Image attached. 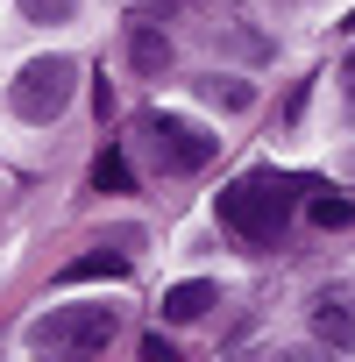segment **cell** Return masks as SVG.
Wrapping results in <instances>:
<instances>
[{"label":"cell","instance_id":"277c9868","mask_svg":"<svg viewBox=\"0 0 355 362\" xmlns=\"http://www.w3.org/2000/svg\"><path fill=\"white\" fill-rule=\"evenodd\" d=\"M142 135L156 142V163H163L170 177H192V170H206V163L221 156V135H206V128L185 121V114H149Z\"/></svg>","mask_w":355,"mask_h":362},{"label":"cell","instance_id":"9a60e30c","mask_svg":"<svg viewBox=\"0 0 355 362\" xmlns=\"http://www.w3.org/2000/svg\"><path fill=\"white\" fill-rule=\"evenodd\" d=\"M291 362H320V355H291Z\"/></svg>","mask_w":355,"mask_h":362},{"label":"cell","instance_id":"3957f363","mask_svg":"<svg viewBox=\"0 0 355 362\" xmlns=\"http://www.w3.org/2000/svg\"><path fill=\"white\" fill-rule=\"evenodd\" d=\"M71 93H78V64H71V57H29V64L15 71V86H8V107L43 128V121H57V114L71 107Z\"/></svg>","mask_w":355,"mask_h":362},{"label":"cell","instance_id":"8fae6325","mask_svg":"<svg viewBox=\"0 0 355 362\" xmlns=\"http://www.w3.org/2000/svg\"><path fill=\"white\" fill-rule=\"evenodd\" d=\"M313 221H320V228H348V221H355V199H334V192H320V199H313Z\"/></svg>","mask_w":355,"mask_h":362},{"label":"cell","instance_id":"2e32d148","mask_svg":"<svg viewBox=\"0 0 355 362\" xmlns=\"http://www.w3.org/2000/svg\"><path fill=\"white\" fill-rule=\"evenodd\" d=\"M348 22H355V15H348Z\"/></svg>","mask_w":355,"mask_h":362},{"label":"cell","instance_id":"7a4b0ae2","mask_svg":"<svg viewBox=\"0 0 355 362\" xmlns=\"http://www.w3.org/2000/svg\"><path fill=\"white\" fill-rule=\"evenodd\" d=\"M114 305H50L29 320V348L50 355V362H93L107 341H114Z\"/></svg>","mask_w":355,"mask_h":362},{"label":"cell","instance_id":"5b68a950","mask_svg":"<svg viewBox=\"0 0 355 362\" xmlns=\"http://www.w3.org/2000/svg\"><path fill=\"white\" fill-rule=\"evenodd\" d=\"M313 334L327 341V348H355V284H334V291H320L313 298Z\"/></svg>","mask_w":355,"mask_h":362},{"label":"cell","instance_id":"9c48e42d","mask_svg":"<svg viewBox=\"0 0 355 362\" xmlns=\"http://www.w3.org/2000/svg\"><path fill=\"white\" fill-rule=\"evenodd\" d=\"M15 8H22V22L57 29V22H71V15H78V0H15Z\"/></svg>","mask_w":355,"mask_h":362},{"label":"cell","instance_id":"ba28073f","mask_svg":"<svg viewBox=\"0 0 355 362\" xmlns=\"http://www.w3.org/2000/svg\"><path fill=\"white\" fill-rule=\"evenodd\" d=\"M86 277H128V256H107V249H93V256L64 263V284H86Z\"/></svg>","mask_w":355,"mask_h":362},{"label":"cell","instance_id":"30bf717a","mask_svg":"<svg viewBox=\"0 0 355 362\" xmlns=\"http://www.w3.org/2000/svg\"><path fill=\"white\" fill-rule=\"evenodd\" d=\"M93 185H100V192H128V156H121V149H100Z\"/></svg>","mask_w":355,"mask_h":362},{"label":"cell","instance_id":"7c38bea8","mask_svg":"<svg viewBox=\"0 0 355 362\" xmlns=\"http://www.w3.org/2000/svg\"><path fill=\"white\" fill-rule=\"evenodd\" d=\"M199 93H206V100H221L228 114H242V107H249V86H221V78H206Z\"/></svg>","mask_w":355,"mask_h":362},{"label":"cell","instance_id":"5bb4252c","mask_svg":"<svg viewBox=\"0 0 355 362\" xmlns=\"http://www.w3.org/2000/svg\"><path fill=\"white\" fill-rule=\"evenodd\" d=\"M341 93H348V114H355V50H348V64H341Z\"/></svg>","mask_w":355,"mask_h":362},{"label":"cell","instance_id":"6da1fadb","mask_svg":"<svg viewBox=\"0 0 355 362\" xmlns=\"http://www.w3.org/2000/svg\"><path fill=\"white\" fill-rule=\"evenodd\" d=\"M298 177H277V170H242L235 185L221 192V228H235L242 242H277L284 235V221H291V206H298Z\"/></svg>","mask_w":355,"mask_h":362},{"label":"cell","instance_id":"8992f818","mask_svg":"<svg viewBox=\"0 0 355 362\" xmlns=\"http://www.w3.org/2000/svg\"><path fill=\"white\" fill-rule=\"evenodd\" d=\"M128 64H135L142 78H163V71H170V36L149 29V22H135V29H128Z\"/></svg>","mask_w":355,"mask_h":362},{"label":"cell","instance_id":"52a82bcc","mask_svg":"<svg viewBox=\"0 0 355 362\" xmlns=\"http://www.w3.org/2000/svg\"><path fill=\"white\" fill-rule=\"evenodd\" d=\"M206 305H214V284H206V277H192V284H170V291H163V320H170V327H192V320H206Z\"/></svg>","mask_w":355,"mask_h":362},{"label":"cell","instance_id":"4fadbf2b","mask_svg":"<svg viewBox=\"0 0 355 362\" xmlns=\"http://www.w3.org/2000/svg\"><path fill=\"white\" fill-rule=\"evenodd\" d=\"M142 362H178V348H170L163 334H142Z\"/></svg>","mask_w":355,"mask_h":362}]
</instances>
